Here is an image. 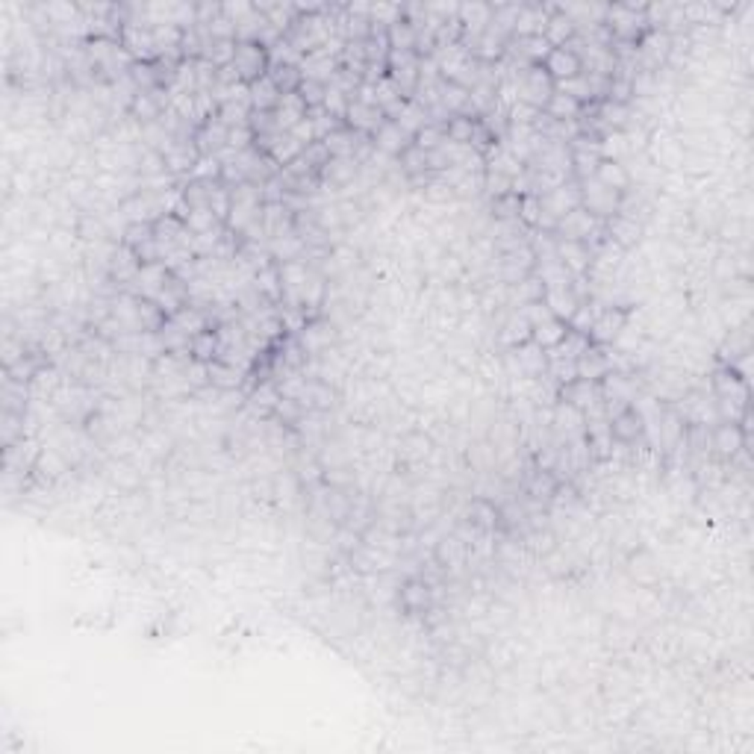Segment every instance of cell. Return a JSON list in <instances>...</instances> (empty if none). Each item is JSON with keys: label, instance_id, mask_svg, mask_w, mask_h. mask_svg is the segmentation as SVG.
Here are the masks:
<instances>
[{"label": "cell", "instance_id": "obj_2", "mask_svg": "<svg viewBox=\"0 0 754 754\" xmlns=\"http://www.w3.org/2000/svg\"><path fill=\"white\" fill-rule=\"evenodd\" d=\"M230 69L236 71L239 83H245V86L259 83L263 77H268V71H272V53H268V45H263V42H236Z\"/></svg>", "mask_w": 754, "mask_h": 754}, {"label": "cell", "instance_id": "obj_14", "mask_svg": "<svg viewBox=\"0 0 754 754\" xmlns=\"http://www.w3.org/2000/svg\"><path fill=\"white\" fill-rule=\"evenodd\" d=\"M613 369H616L613 354H607L604 345H589L586 351L575 360L578 377H584V381H593V383H602Z\"/></svg>", "mask_w": 754, "mask_h": 754}, {"label": "cell", "instance_id": "obj_26", "mask_svg": "<svg viewBox=\"0 0 754 754\" xmlns=\"http://www.w3.org/2000/svg\"><path fill=\"white\" fill-rule=\"evenodd\" d=\"M548 38V45L551 47H566V45H572L575 42V36H578V27L575 21L569 18L563 9H551V18H548V24H545V33Z\"/></svg>", "mask_w": 754, "mask_h": 754}, {"label": "cell", "instance_id": "obj_11", "mask_svg": "<svg viewBox=\"0 0 754 754\" xmlns=\"http://www.w3.org/2000/svg\"><path fill=\"white\" fill-rule=\"evenodd\" d=\"M162 160H166V171L171 177H189V174H195L204 157H201L198 144L192 139H174L171 148L162 153Z\"/></svg>", "mask_w": 754, "mask_h": 754}, {"label": "cell", "instance_id": "obj_39", "mask_svg": "<svg viewBox=\"0 0 754 754\" xmlns=\"http://www.w3.org/2000/svg\"><path fill=\"white\" fill-rule=\"evenodd\" d=\"M257 292L266 295L268 301H280L283 298V275H280L277 263H266L257 272Z\"/></svg>", "mask_w": 754, "mask_h": 754}, {"label": "cell", "instance_id": "obj_42", "mask_svg": "<svg viewBox=\"0 0 754 754\" xmlns=\"http://www.w3.org/2000/svg\"><path fill=\"white\" fill-rule=\"evenodd\" d=\"M519 209H521L519 192H507V195H501V198H492V218H496L498 225H504V221H519Z\"/></svg>", "mask_w": 754, "mask_h": 754}, {"label": "cell", "instance_id": "obj_22", "mask_svg": "<svg viewBox=\"0 0 754 754\" xmlns=\"http://www.w3.org/2000/svg\"><path fill=\"white\" fill-rule=\"evenodd\" d=\"M363 171V162L354 160V157H331L327 160V166L318 174V180L322 183H333V186H354V180L360 177Z\"/></svg>", "mask_w": 754, "mask_h": 754}, {"label": "cell", "instance_id": "obj_20", "mask_svg": "<svg viewBox=\"0 0 754 754\" xmlns=\"http://www.w3.org/2000/svg\"><path fill=\"white\" fill-rule=\"evenodd\" d=\"M710 442H713V448H717L719 457L734 460L742 448H746L749 430L742 428V424H737V422H719L717 430H713V439H710Z\"/></svg>", "mask_w": 754, "mask_h": 754}, {"label": "cell", "instance_id": "obj_30", "mask_svg": "<svg viewBox=\"0 0 754 754\" xmlns=\"http://www.w3.org/2000/svg\"><path fill=\"white\" fill-rule=\"evenodd\" d=\"M534 340V324L528 322V316L521 313H510L504 318V324H501V342H504L507 348H519V345H525Z\"/></svg>", "mask_w": 754, "mask_h": 754}, {"label": "cell", "instance_id": "obj_28", "mask_svg": "<svg viewBox=\"0 0 754 754\" xmlns=\"http://www.w3.org/2000/svg\"><path fill=\"white\" fill-rule=\"evenodd\" d=\"M386 42H389V51H415V45H419V30H415V21L407 18V12H404L395 24L386 27Z\"/></svg>", "mask_w": 754, "mask_h": 754}, {"label": "cell", "instance_id": "obj_29", "mask_svg": "<svg viewBox=\"0 0 754 754\" xmlns=\"http://www.w3.org/2000/svg\"><path fill=\"white\" fill-rule=\"evenodd\" d=\"M283 94L277 92V86L272 83V77H263L259 83L248 86V106L250 112H275Z\"/></svg>", "mask_w": 754, "mask_h": 754}, {"label": "cell", "instance_id": "obj_16", "mask_svg": "<svg viewBox=\"0 0 754 754\" xmlns=\"http://www.w3.org/2000/svg\"><path fill=\"white\" fill-rule=\"evenodd\" d=\"M225 354V340H221V331H212V327H204L189 340V360L198 365H212L221 360Z\"/></svg>", "mask_w": 754, "mask_h": 754}, {"label": "cell", "instance_id": "obj_8", "mask_svg": "<svg viewBox=\"0 0 754 754\" xmlns=\"http://www.w3.org/2000/svg\"><path fill=\"white\" fill-rule=\"evenodd\" d=\"M386 121V112L377 106L374 101H363V98H354L348 103V112H345V127L360 133V136L372 139L377 130H381V124Z\"/></svg>", "mask_w": 754, "mask_h": 754}, {"label": "cell", "instance_id": "obj_17", "mask_svg": "<svg viewBox=\"0 0 754 754\" xmlns=\"http://www.w3.org/2000/svg\"><path fill=\"white\" fill-rule=\"evenodd\" d=\"M301 71H304V80H316V83H331L333 74L340 71V56L331 53L327 47H316V51H309L301 56Z\"/></svg>", "mask_w": 754, "mask_h": 754}, {"label": "cell", "instance_id": "obj_31", "mask_svg": "<svg viewBox=\"0 0 754 754\" xmlns=\"http://www.w3.org/2000/svg\"><path fill=\"white\" fill-rule=\"evenodd\" d=\"M177 216L183 218V225H186V230H189L192 236L212 234V230H218V227H227L225 221H221V218L216 216V209H212V207L183 209V212H177Z\"/></svg>", "mask_w": 754, "mask_h": 754}, {"label": "cell", "instance_id": "obj_6", "mask_svg": "<svg viewBox=\"0 0 754 754\" xmlns=\"http://www.w3.org/2000/svg\"><path fill=\"white\" fill-rule=\"evenodd\" d=\"M560 401L569 404V407L581 410L586 419H595V415L604 413V401H602V389L593 381H584V377H575L569 383H560Z\"/></svg>", "mask_w": 754, "mask_h": 754}, {"label": "cell", "instance_id": "obj_13", "mask_svg": "<svg viewBox=\"0 0 754 754\" xmlns=\"http://www.w3.org/2000/svg\"><path fill=\"white\" fill-rule=\"evenodd\" d=\"M543 69L551 74V80H554V83H563V80H572V77H578V74H584V60H581V53H578L572 45L551 47V53L545 56Z\"/></svg>", "mask_w": 754, "mask_h": 754}, {"label": "cell", "instance_id": "obj_25", "mask_svg": "<svg viewBox=\"0 0 754 754\" xmlns=\"http://www.w3.org/2000/svg\"><path fill=\"white\" fill-rule=\"evenodd\" d=\"M525 492H528V496L534 498V501H543V504H548V501L557 498V492H560V478L554 475V469L539 466V469H534V471L528 475Z\"/></svg>", "mask_w": 754, "mask_h": 754}, {"label": "cell", "instance_id": "obj_9", "mask_svg": "<svg viewBox=\"0 0 754 754\" xmlns=\"http://www.w3.org/2000/svg\"><path fill=\"white\" fill-rule=\"evenodd\" d=\"M607 428H611V437L616 446H634V442H640L645 437V413L636 410V407H622L619 413L611 415V422H607Z\"/></svg>", "mask_w": 754, "mask_h": 754}, {"label": "cell", "instance_id": "obj_21", "mask_svg": "<svg viewBox=\"0 0 754 754\" xmlns=\"http://www.w3.org/2000/svg\"><path fill=\"white\" fill-rule=\"evenodd\" d=\"M543 301H545V307H548L551 316L569 324V318L575 316V309L581 307V301H586V298L578 295V289H575V283H572V286L545 289V298H543Z\"/></svg>", "mask_w": 754, "mask_h": 754}, {"label": "cell", "instance_id": "obj_40", "mask_svg": "<svg viewBox=\"0 0 754 754\" xmlns=\"http://www.w3.org/2000/svg\"><path fill=\"white\" fill-rule=\"evenodd\" d=\"M398 166H401V174H407V180L410 177H422V174H433L430 171V153L422 151L415 142L398 157Z\"/></svg>", "mask_w": 754, "mask_h": 754}, {"label": "cell", "instance_id": "obj_10", "mask_svg": "<svg viewBox=\"0 0 754 754\" xmlns=\"http://www.w3.org/2000/svg\"><path fill=\"white\" fill-rule=\"evenodd\" d=\"M510 365H516L521 377H545L548 374V365H551V354L545 348H539L534 340L519 345V348H510Z\"/></svg>", "mask_w": 754, "mask_h": 754}, {"label": "cell", "instance_id": "obj_46", "mask_svg": "<svg viewBox=\"0 0 754 754\" xmlns=\"http://www.w3.org/2000/svg\"><path fill=\"white\" fill-rule=\"evenodd\" d=\"M404 457L407 460H424L430 454V439L428 437H422V433H413V437H407V442H404Z\"/></svg>", "mask_w": 754, "mask_h": 754}, {"label": "cell", "instance_id": "obj_36", "mask_svg": "<svg viewBox=\"0 0 754 754\" xmlns=\"http://www.w3.org/2000/svg\"><path fill=\"white\" fill-rule=\"evenodd\" d=\"M543 112L554 121H578L584 115V103H578L575 98H569L563 92H554Z\"/></svg>", "mask_w": 754, "mask_h": 754}, {"label": "cell", "instance_id": "obj_27", "mask_svg": "<svg viewBox=\"0 0 754 754\" xmlns=\"http://www.w3.org/2000/svg\"><path fill=\"white\" fill-rule=\"evenodd\" d=\"M595 180L607 189H616V192H622V195H627L634 177L622 160H602V166L595 168Z\"/></svg>", "mask_w": 754, "mask_h": 754}, {"label": "cell", "instance_id": "obj_35", "mask_svg": "<svg viewBox=\"0 0 754 754\" xmlns=\"http://www.w3.org/2000/svg\"><path fill=\"white\" fill-rule=\"evenodd\" d=\"M566 333H569V324L560 322V318H554V316H548L545 322L534 324V342H537L539 348H545L548 354L566 340Z\"/></svg>", "mask_w": 754, "mask_h": 754}, {"label": "cell", "instance_id": "obj_33", "mask_svg": "<svg viewBox=\"0 0 754 754\" xmlns=\"http://www.w3.org/2000/svg\"><path fill=\"white\" fill-rule=\"evenodd\" d=\"M478 124H480L478 115H451V119L442 124V130H446V142L466 144V148H471V139H475V133H478Z\"/></svg>", "mask_w": 754, "mask_h": 754}, {"label": "cell", "instance_id": "obj_12", "mask_svg": "<svg viewBox=\"0 0 754 754\" xmlns=\"http://www.w3.org/2000/svg\"><path fill=\"white\" fill-rule=\"evenodd\" d=\"M227 136H230V127L218 119V112H216V115H209V119H204L198 124L192 142L198 144L201 157H218V151L227 148Z\"/></svg>", "mask_w": 754, "mask_h": 754}, {"label": "cell", "instance_id": "obj_41", "mask_svg": "<svg viewBox=\"0 0 754 754\" xmlns=\"http://www.w3.org/2000/svg\"><path fill=\"white\" fill-rule=\"evenodd\" d=\"M207 369H209V386H216L218 392H234V389H239L242 372L236 369L234 363L218 360V363L207 365Z\"/></svg>", "mask_w": 754, "mask_h": 754}, {"label": "cell", "instance_id": "obj_38", "mask_svg": "<svg viewBox=\"0 0 754 754\" xmlns=\"http://www.w3.org/2000/svg\"><path fill=\"white\" fill-rule=\"evenodd\" d=\"M157 242V234H153V221H127V227L121 230V245L136 254L139 248Z\"/></svg>", "mask_w": 754, "mask_h": 754}, {"label": "cell", "instance_id": "obj_32", "mask_svg": "<svg viewBox=\"0 0 754 754\" xmlns=\"http://www.w3.org/2000/svg\"><path fill=\"white\" fill-rule=\"evenodd\" d=\"M433 557H437V563L442 569H460L463 563H466V557H469V545L463 543L457 534L442 537L439 543H437V551H433Z\"/></svg>", "mask_w": 754, "mask_h": 754}, {"label": "cell", "instance_id": "obj_4", "mask_svg": "<svg viewBox=\"0 0 754 754\" xmlns=\"http://www.w3.org/2000/svg\"><path fill=\"white\" fill-rule=\"evenodd\" d=\"M581 195H584L581 207L593 218H598V221H611L613 216H619V209H622V201H625L622 192L602 186V183H598L595 177L581 183Z\"/></svg>", "mask_w": 754, "mask_h": 754}, {"label": "cell", "instance_id": "obj_43", "mask_svg": "<svg viewBox=\"0 0 754 754\" xmlns=\"http://www.w3.org/2000/svg\"><path fill=\"white\" fill-rule=\"evenodd\" d=\"M513 292H516V298H519V304L525 307V304L543 301V298H545V286H543V280H539L537 275H530V277L521 280V283L513 286Z\"/></svg>", "mask_w": 754, "mask_h": 754}, {"label": "cell", "instance_id": "obj_5", "mask_svg": "<svg viewBox=\"0 0 754 754\" xmlns=\"http://www.w3.org/2000/svg\"><path fill=\"white\" fill-rule=\"evenodd\" d=\"M627 322H631V309L619 307V304H607L598 309L593 327H589V342L593 345H613L619 342V336L627 331Z\"/></svg>", "mask_w": 754, "mask_h": 754}, {"label": "cell", "instance_id": "obj_1", "mask_svg": "<svg viewBox=\"0 0 754 754\" xmlns=\"http://www.w3.org/2000/svg\"><path fill=\"white\" fill-rule=\"evenodd\" d=\"M604 27L613 42H622V45H636L652 30L649 18H645V9H636V6H607Z\"/></svg>", "mask_w": 754, "mask_h": 754}, {"label": "cell", "instance_id": "obj_34", "mask_svg": "<svg viewBox=\"0 0 754 754\" xmlns=\"http://www.w3.org/2000/svg\"><path fill=\"white\" fill-rule=\"evenodd\" d=\"M551 424H554L560 433H566V439H578V437H584V430H586V415L560 401L554 407V422Z\"/></svg>", "mask_w": 754, "mask_h": 754}, {"label": "cell", "instance_id": "obj_23", "mask_svg": "<svg viewBox=\"0 0 754 754\" xmlns=\"http://www.w3.org/2000/svg\"><path fill=\"white\" fill-rule=\"evenodd\" d=\"M168 318L171 316L157 301H153V298H136V327H139V333L160 336L162 331H166Z\"/></svg>", "mask_w": 754, "mask_h": 754}, {"label": "cell", "instance_id": "obj_45", "mask_svg": "<svg viewBox=\"0 0 754 754\" xmlns=\"http://www.w3.org/2000/svg\"><path fill=\"white\" fill-rule=\"evenodd\" d=\"M301 101L307 103V110L313 112V110H322L324 106V98H327V86L324 83H316V80H304L301 86Z\"/></svg>", "mask_w": 754, "mask_h": 754}, {"label": "cell", "instance_id": "obj_7", "mask_svg": "<svg viewBox=\"0 0 754 754\" xmlns=\"http://www.w3.org/2000/svg\"><path fill=\"white\" fill-rule=\"evenodd\" d=\"M554 257L569 268V275H572L575 280H581L584 275L593 272L595 250H593V245H589V242H581V239H560V236H557Z\"/></svg>", "mask_w": 754, "mask_h": 754}, {"label": "cell", "instance_id": "obj_3", "mask_svg": "<svg viewBox=\"0 0 754 754\" xmlns=\"http://www.w3.org/2000/svg\"><path fill=\"white\" fill-rule=\"evenodd\" d=\"M513 86H516V101L534 106V110H539V112L545 110L551 94L557 92V83L551 80V74L543 69V65H528Z\"/></svg>", "mask_w": 754, "mask_h": 754}, {"label": "cell", "instance_id": "obj_24", "mask_svg": "<svg viewBox=\"0 0 754 754\" xmlns=\"http://www.w3.org/2000/svg\"><path fill=\"white\" fill-rule=\"evenodd\" d=\"M466 525L475 528L478 534H492L496 528H501V510L487 498H475L466 510Z\"/></svg>", "mask_w": 754, "mask_h": 754}, {"label": "cell", "instance_id": "obj_18", "mask_svg": "<svg viewBox=\"0 0 754 754\" xmlns=\"http://www.w3.org/2000/svg\"><path fill=\"white\" fill-rule=\"evenodd\" d=\"M534 268H537V257H534V250H530V245H521V248L501 254V275H504L510 286H516L525 277H530Z\"/></svg>", "mask_w": 754, "mask_h": 754}, {"label": "cell", "instance_id": "obj_44", "mask_svg": "<svg viewBox=\"0 0 754 754\" xmlns=\"http://www.w3.org/2000/svg\"><path fill=\"white\" fill-rule=\"evenodd\" d=\"M413 142L419 144L422 151L433 153V151H439L442 144H446V130H442V124H424V127L413 136Z\"/></svg>", "mask_w": 754, "mask_h": 754}, {"label": "cell", "instance_id": "obj_19", "mask_svg": "<svg viewBox=\"0 0 754 754\" xmlns=\"http://www.w3.org/2000/svg\"><path fill=\"white\" fill-rule=\"evenodd\" d=\"M372 144H374V151H381V153H386V157H395V160H398L401 153L413 144V136L401 127L398 121L386 119V121L381 124V130H377L374 136H372Z\"/></svg>", "mask_w": 754, "mask_h": 754}, {"label": "cell", "instance_id": "obj_37", "mask_svg": "<svg viewBox=\"0 0 754 754\" xmlns=\"http://www.w3.org/2000/svg\"><path fill=\"white\" fill-rule=\"evenodd\" d=\"M268 77H272V83L277 86L280 94H295V92H301V86H304L301 65H272Z\"/></svg>", "mask_w": 754, "mask_h": 754}, {"label": "cell", "instance_id": "obj_47", "mask_svg": "<svg viewBox=\"0 0 754 754\" xmlns=\"http://www.w3.org/2000/svg\"><path fill=\"white\" fill-rule=\"evenodd\" d=\"M530 548H534L537 554L548 557L557 545H554V537H551V534H537V537H534V545H530Z\"/></svg>", "mask_w": 754, "mask_h": 754}, {"label": "cell", "instance_id": "obj_15", "mask_svg": "<svg viewBox=\"0 0 754 754\" xmlns=\"http://www.w3.org/2000/svg\"><path fill=\"white\" fill-rule=\"evenodd\" d=\"M398 604H401V611L410 613V616L430 613V607H433V589H430V584L424 581V578H410V581H404L401 593H398Z\"/></svg>", "mask_w": 754, "mask_h": 754}]
</instances>
